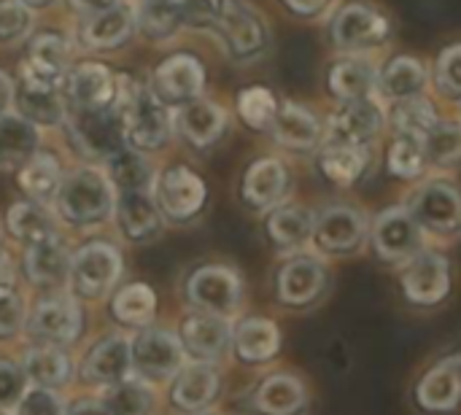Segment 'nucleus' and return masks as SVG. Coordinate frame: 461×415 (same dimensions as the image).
I'll list each match as a JSON object with an SVG mask.
<instances>
[{
    "mask_svg": "<svg viewBox=\"0 0 461 415\" xmlns=\"http://www.w3.org/2000/svg\"><path fill=\"white\" fill-rule=\"evenodd\" d=\"M394 294L400 308L413 316H438L446 311L456 297V262L451 251L443 248H424L397 273H392Z\"/></svg>",
    "mask_w": 461,
    "mask_h": 415,
    "instance_id": "nucleus-1",
    "label": "nucleus"
},
{
    "mask_svg": "<svg viewBox=\"0 0 461 415\" xmlns=\"http://www.w3.org/2000/svg\"><path fill=\"white\" fill-rule=\"evenodd\" d=\"M432 248L461 246V184L454 176L429 173L400 197Z\"/></svg>",
    "mask_w": 461,
    "mask_h": 415,
    "instance_id": "nucleus-2",
    "label": "nucleus"
},
{
    "mask_svg": "<svg viewBox=\"0 0 461 415\" xmlns=\"http://www.w3.org/2000/svg\"><path fill=\"white\" fill-rule=\"evenodd\" d=\"M405 405L413 415H461V340L421 359L408 378Z\"/></svg>",
    "mask_w": 461,
    "mask_h": 415,
    "instance_id": "nucleus-3",
    "label": "nucleus"
},
{
    "mask_svg": "<svg viewBox=\"0 0 461 415\" xmlns=\"http://www.w3.org/2000/svg\"><path fill=\"white\" fill-rule=\"evenodd\" d=\"M370 219H373V211H367L362 203L348 200V197L319 205L316 219H313L311 251L324 257L332 265L367 257Z\"/></svg>",
    "mask_w": 461,
    "mask_h": 415,
    "instance_id": "nucleus-4",
    "label": "nucleus"
},
{
    "mask_svg": "<svg viewBox=\"0 0 461 415\" xmlns=\"http://www.w3.org/2000/svg\"><path fill=\"white\" fill-rule=\"evenodd\" d=\"M335 292V267L313 251L281 257L273 273V297L289 313H313Z\"/></svg>",
    "mask_w": 461,
    "mask_h": 415,
    "instance_id": "nucleus-5",
    "label": "nucleus"
},
{
    "mask_svg": "<svg viewBox=\"0 0 461 415\" xmlns=\"http://www.w3.org/2000/svg\"><path fill=\"white\" fill-rule=\"evenodd\" d=\"M113 108L122 122L124 143L138 151H154L167 143L170 138V116L165 103L135 78L122 76L116 81Z\"/></svg>",
    "mask_w": 461,
    "mask_h": 415,
    "instance_id": "nucleus-6",
    "label": "nucleus"
},
{
    "mask_svg": "<svg viewBox=\"0 0 461 415\" xmlns=\"http://www.w3.org/2000/svg\"><path fill=\"white\" fill-rule=\"evenodd\" d=\"M424 248H429V240L400 200L373 211L367 257L381 270L392 275L402 265H408L413 257H419Z\"/></svg>",
    "mask_w": 461,
    "mask_h": 415,
    "instance_id": "nucleus-7",
    "label": "nucleus"
},
{
    "mask_svg": "<svg viewBox=\"0 0 461 415\" xmlns=\"http://www.w3.org/2000/svg\"><path fill=\"white\" fill-rule=\"evenodd\" d=\"M113 184L97 167H78L62 178L57 208L70 224H97L113 211Z\"/></svg>",
    "mask_w": 461,
    "mask_h": 415,
    "instance_id": "nucleus-8",
    "label": "nucleus"
},
{
    "mask_svg": "<svg viewBox=\"0 0 461 415\" xmlns=\"http://www.w3.org/2000/svg\"><path fill=\"white\" fill-rule=\"evenodd\" d=\"M324 127H327L324 143L375 149V143L389 132L386 130V105L378 97L335 105V111H330L324 116Z\"/></svg>",
    "mask_w": 461,
    "mask_h": 415,
    "instance_id": "nucleus-9",
    "label": "nucleus"
},
{
    "mask_svg": "<svg viewBox=\"0 0 461 415\" xmlns=\"http://www.w3.org/2000/svg\"><path fill=\"white\" fill-rule=\"evenodd\" d=\"M392 24L389 19L370 3L354 0L343 5L330 27L335 49L346 51L348 57H362L365 51H373L389 41Z\"/></svg>",
    "mask_w": 461,
    "mask_h": 415,
    "instance_id": "nucleus-10",
    "label": "nucleus"
},
{
    "mask_svg": "<svg viewBox=\"0 0 461 415\" xmlns=\"http://www.w3.org/2000/svg\"><path fill=\"white\" fill-rule=\"evenodd\" d=\"M249 405L254 415H311L313 392L303 373L270 370L254 383Z\"/></svg>",
    "mask_w": 461,
    "mask_h": 415,
    "instance_id": "nucleus-11",
    "label": "nucleus"
},
{
    "mask_svg": "<svg viewBox=\"0 0 461 415\" xmlns=\"http://www.w3.org/2000/svg\"><path fill=\"white\" fill-rule=\"evenodd\" d=\"M186 294L200 313L230 319L243 305V278L227 265H208L192 273Z\"/></svg>",
    "mask_w": 461,
    "mask_h": 415,
    "instance_id": "nucleus-12",
    "label": "nucleus"
},
{
    "mask_svg": "<svg viewBox=\"0 0 461 415\" xmlns=\"http://www.w3.org/2000/svg\"><path fill=\"white\" fill-rule=\"evenodd\" d=\"M216 30L221 32V41L235 59L259 57L270 38L262 14L246 0H219Z\"/></svg>",
    "mask_w": 461,
    "mask_h": 415,
    "instance_id": "nucleus-13",
    "label": "nucleus"
},
{
    "mask_svg": "<svg viewBox=\"0 0 461 415\" xmlns=\"http://www.w3.org/2000/svg\"><path fill=\"white\" fill-rule=\"evenodd\" d=\"M243 203L257 213H270L273 208L292 200V173L278 157L254 159L240 181Z\"/></svg>",
    "mask_w": 461,
    "mask_h": 415,
    "instance_id": "nucleus-14",
    "label": "nucleus"
},
{
    "mask_svg": "<svg viewBox=\"0 0 461 415\" xmlns=\"http://www.w3.org/2000/svg\"><path fill=\"white\" fill-rule=\"evenodd\" d=\"M273 135V140L292 151V154H313L324 146V116H319L313 108L294 103V100H284L278 103L276 119L267 130Z\"/></svg>",
    "mask_w": 461,
    "mask_h": 415,
    "instance_id": "nucleus-15",
    "label": "nucleus"
},
{
    "mask_svg": "<svg viewBox=\"0 0 461 415\" xmlns=\"http://www.w3.org/2000/svg\"><path fill=\"white\" fill-rule=\"evenodd\" d=\"M313 219L316 208L303 205V203H284L265 213V235L267 243L278 257H292L311 251L313 243Z\"/></svg>",
    "mask_w": 461,
    "mask_h": 415,
    "instance_id": "nucleus-16",
    "label": "nucleus"
},
{
    "mask_svg": "<svg viewBox=\"0 0 461 415\" xmlns=\"http://www.w3.org/2000/svg\"><path fill=\"white\" fill-rule=\"evenodd\" d=\"M375 165V149L367 146H338L324 143L316 151V170L319 176L340 192H351L367 181Z\"/></svg>",
    "mask_w": 461,
    "mask_h": 415,
    "instance_id": "nucleus-17",
    "label": "nucleus"
},
{
    "mask_svg": "<svg viewBox=\"0 0 461 415\" xmlns=\"http://www.w3.org/2000/svg\"><path fill=\"white\" fill-rule=\"evenodd\" d=\"M122 275V257L108 243L84 246L70 262V281L81 297L105 294Z\"/></svg>",
    "mask_w": 461,
    "mask_h": 415,
    "instance_id": "nucleus-18",
    "label": "nucleus"
},
{
    "mask_svg": "<svg viewBox=\"0 0 461 415\" xmlns=\"http://www.w3.org/2000/svg\"><path fill=\"white\" fill-rule=\"evenodd\" d=\"M70 132H73V140L78 143V149L89 157L108 159L124 149L122 146L124 132H122V122H119V113L113 105L97 108V111H76L73 108Z\"/></svg>",
    "mask_w": 461,
    "mask_h": 415,
    "instance_id": "nucleus-19",
    "label": "nucleus"
},
{
    "mask_svg": "<svg viewBox=\"0 0 461 415\" xmlns=\"http://www.w3.org/2000/svg\"><path fill=\"white\" fill-rule=\"evenodd\" d=\"M429 86H432L429 68L411 54H397L384 68H378V100L384 105L427 97Z\"/></svg>",
    "mask_w": 461,
    "mask_h": 415,
    "instance_id": "nucleus-20",
    "label": "nucleus"
},
{
    "mask_svg": "<svg viewBox=\"0 0 461 415\" xmlns=\"http://www.w3.org/2000/svg\"><path fill=\"white\" fill-rule=\"evenodd\" d=\"M205 86V70L197 57L192 54H173L159 62L154 70V86L151 92L162 103H192L200 97Z\"/></svg>",
    "mask_w": 461,
    "mask_h": 415,
    "instance_id": "nucleus-21",
    "label": "nucleus"
},
{
    "mask_svg": "<svg viewBox=\"0 0 461 415\" xmlns=\"http://www.w3.org/2000/svg\"><path fill=\"white\" fill-rule=\"evenodd\" d=\"M284 346L281 327L267 316H246L232 327V351L243 365L262 367L278 359Z\"/></svg>",
    "mask_w": 461,
    "mask_h": 415,
    "instance_id": "nucleus-22",
    "label": "nucleus"
},
{
    "mask_svg": "<svg viewBox=\"0 0 461 415\" xmlns=\"http://www.w3.org/2000/svg\"><path fill=\"white\" fill-rule=\"evenodd\" d=\"M327 92L335 105L378 97V68L365 57H343L327 70Z\"/></svg>",
    "mask_w": 461,
    "mask_h": 415,
    "instance_id": "nucleus-23",
    "label": "nucleus"
},
{
    "mask_svg": "<svg viewBox=\"0 0 461 415\" xmlns=\"http://www.w3.org/2000/svg\"><path fill=\"white\" fill-rule=\"evenodd\" d=\"M157 197H159L162 211L170 219L186 221L205 205L208 189H205L203 178L197 173H192L189 167H167L159 178Z\"/></svg>",
    "mask_w": 461,
    "mask_h": 415,
    "instance_id": "nucleus-24",
    "label": "nucleus"
},
{
    "mask_svg": "<svg viewBox=\"0 0 461 415\" xmlns=\"http://www.w3.org/2000/svg\"><path fill=\"white\" fill-rule=\"evenodd\" d=\"M65 92L76 111L108 108L116 97V78L103 62H84L65 76Z\"/></svg>",
    "mask_w": 461,
    "mask_h": 415,
    "instance_id": "nucleus-25",
    "label": "nucleus"
},
{
    "mask_svg": "<svg viewBox=\"0 0 461 415\" xmlns=\"http://www.w3.org/2000/svg\"><path fill=\"white\" fill-rule=\"evenodd\" d=\"M184 351L203 365L221 359L232 348V324L211 313H194L184 321L181 329Z\"/></svg>",
    "mask_w": 461,
    "mask_h": 415,
    "instance_id": "nucleus-26",
    "label": "nucleus"
},
{
    "mask_svg": "<svg viewBox=\"0 0 461 415\" xmlns=\"http://www.w3.org/2000/svg\"><path fill=\"white\" fill-rule=\"evenodd\" d=\"M181 343L165 329H146L132 343V365L146 378H170L181 370Z\"/></svg>",
    "mask_w": 461,
    "mask_h": 415,
    "instance_id": "nucleus-27",
    "label": "nucleus"
},
{
    "mask_svg": "<svg viewBox=\"0 0 461 415\" xmlns=\"http://www.w3.org/2000/svg\"><path fill=\"white\" fill-rule=\"evenodd\" d=\"M30 332L32 338L43 340L46 346H68L81 332V313L70 300H46L41 302L30 316Z\"/></svg>",
    "mask_w": 461,
    "mask_h": 415,
    "instance_id": "nucleus-28",
    "label": "nucleus"
},
{
    "mask_svg": "<svg viewBox=\"0 0 461 415\" xmlns=\"http://www.w3.org/2000/svg\"><path fill=\"white\" fill-rule=\"evenodd\" d=\"M130 370H132V346L119 335L100 340L84 362V378L103 386H116L127 381Z\"/></svg>",
    "mask_w": 461,
    "mask_h": 415,
    "instance_id": "nucleus-29",
    "label": "nucleus"
},
{
    "mask_svg": "<svg viewBox=\"0 0 461 415\" xmlns=\"http://www.w3.org/2000/svg\"><path fill=\"white\" fill-rule=\"evenodd\" d=\"M429 173L451 176L461 167V116H440V122L421 138Z\"/></svg>",
    "mask_w": 461,
    "mask_h": 415,
    "instance_id": "nucleus-30",
    "label": "nucleus"
},
{
    "mask_svg": "<svg viewBox=\"0 0 461 415\" xmlns=\"http://www.w3.org/2000/svg\"><path fill=\"white\" fill-rule=\"evenodd\" d=\"M24 270L30 275V281L35 286H62L70 278V257L68 248L62 246V240L46 238L41 243H32L27 257H24Z\"/></svg>",
    "mask_w": 461,
    "mask_h": 415,
    "instance_id": "nucleus-31",
    "label": "nucleus"
},
{
    "mask_svg": "<svg viewBox=\"0 0 461 415\" xmlns=\"http://www.w3.org/2000/svg\"><path fill=\"white\" fill-rule=\"evenodd\" d=\"M178 127L184 132V138L197 146V149H208L213 146L224 130H227V113L219 103L211 100H192L181 108L178 113Z\"/></svg>",
    "mask_w": 461,
    "mask_h": 415,
    "instance_id": "nucleus-32",
    "label": "nucleus"
},
{
    "mask_svg": "<svg viewBox=\"0 0 461 415\" xmlns=\"http://www.w3.org/2000/svg\"><path fill=\"white\" fill-rule=\"evenodd\" d=\"M221 392V378L219 373L211 367V365H203V362H194L189 365L178 378H176V386H173V402L181 408V410H189V413H197V410H205Z\"/></svg>",
    "mask_w": 461,
    "mask_h": 415,
    "instance_id": "nucleus-33",
    "label": "nucleus"
},
{
    "mask_svg": "<svg viewBox=\"0 0 461 415\" xmlns=\"http://www.w3.org/2000/svg\"><path fill=\"white\" fill-rule=\"evenodd\" d=\"M135 27V11L127 5H116L105 14L86 16L78 35L86 49H116L122 46Z\"/></svg>",
    "mask_w": 461,
    "mask_h": 415,
    "instance_id": "nucleus-34",
    "label": "nucleus"
},
{
    "mask_svg": "<svg viewBox=\"0 0 461 415\" xmlns=\"http://www.w3.org/2000/svg\"><path fill=\"white\" fill-rule=\"evenodd\" d=\"M440 108L438 103L427 97H413V100H400L386 105V130L389 135H408V138H424L438 122H440Z\"/></svg>",
    "mask_w": 461,
    "mask_h": 415,
    "instance_id": "nucleus-35",
    "label": "nucleus"
},
{
    "mask_svg": "<svg viewBox=\"0 0 461 415\" xmlns=\"http://www.w3.org/2000/svg\"><path fill=\"white\" fill-rule=\"evenodd\" d=\"M384 167L394 181H402L408 186L429 176L421 140L408 138V135H389V143L384 149Z\"/></svg>",
    "mask_w": 461,
    "mask_h": 415,
    "instance_id": "nucleus-36",
    "label": "nucleus"
},
{
    "mask_svg": "<svg viewBox=\"0 0 461 415\" xmlns=\"http://www.w3.org/2000/svg\"><path fill=\"white\" fill-rule=\"evenodd\" d=\"M116 216L130 240H146L159 230L157 205L149 192H122L116 200Z\"/></svg>",
    "mask_w": 461,
    "mask_h": 415,
    "instance_id": "nucleus-37",
    "label": "nucleus"
},
{
    "mask_svg": "<svg viewBox=\"0 0 461 415\" xmlns=\"http://www.w3.org/2000/svg\"><path fill=\"white\" fill-rule=\"evenodd\" d=\"M38 130L19 113H0V165H19L35 157Z\"/></svg>",
    "mask_w": 461,
    "mask_h": 415,
    "instance_id": "nucleus-38",
    "label": "nucleus"
},
{
    "mask_svg": "<svg viewBox=\"0 0 461 415\" xmlns=\"http://www.w3.org/2000/svg\"><path fill=\"white\" fill-rule=\"evenodd\" d=\"M59 184H62V170H59V162L51 154H35L19 170V186L35 203H46V200L57 197Z\"/></svg>",
    "mask_w": 461,
    "mask_h": 415,
    "instance_id": "nucleus-39",
    "label": "nucleus"
},
{
    "mask_svg": "<svg viewBox=\"0 0 461 415\" xmlns=\"http://www.w3.org/2000/svg\"><path fill=\"white\" fill-rule=\"evenodd\" d=\"M19 116L30 124H59L65 119V100L62 89H43V86H19Z\"/></svg>",
    "mask_w": 461,
    "mask_h": 415,
    "instance_id": "nucleus-40",
    "label": "nucleus"
},
{
    "mask_svg": "<svg viewBox=\"0 0 461 415\" xmlns=\"http://www.w3.org/2000/svg\"><path fill=\"white\" fill-rule=\"evenodd\" d=\"M35 386L41 389H54V386H62L70 381V359L59 351V348H51V346H43V348H32L27 356H24V370H22Z\"/></svg>",
    "mask_w": 461,
    "mask_h": 415,
    "instance_id": "nucleus-41",
    "label": "nucleus"
},
{
    "mask_svg": "<svg viewBox=\"0 0 461 415\" xmlns=\"http://www.w3.org/2000/svg\"><path fill=\"white\" fill-rule=\"evenodd\" d=\"M108 178L122 192H149L154 173H151V165L143 159L140 151L122 149L113 157H108Z\"/></svg>",
    "mask_w": 461,
    "mask_h": 415,
    "instance_id": "nucleus-42",
    "label": "nucleus"
},
{
    "mask_svg": "<svg viewBox=\"0 0 461 415\" xmlns=\"http://www.w3.org/2000/svg\"><path fill=\"white\" fill-rule=\"evenodd\" d=\"M8 230L14 238L32 243H41L46 238H54V219L41 203H16L8 211Z\"/></svg>",
    "mask_w": 461,
    "mask_h": 415,
    "instance_id": "nucleus-43",
    "label": "nucleus"
},
{
    "mask_svg": "<svg viewBox=\"0 0 461 415\" xmlns=\"http://www.w3.org/2000/svg\"><path fill=\"white\" fill-rule=\"evenodd\" d=\"M135 24L146 38L165 41L184 24V0L181 3H140L135 8Z\"/></svg>",
    "mask_w": 461,
    "mask_h": 415,
    "instance_id": "nucleus-44",
    "label": "nucleus"
},
{
    "mask_svg": "<svg viewBox=\"0 0 461 415\" xmlns=\"http://www.w3.org/2000/svg\"><path fill=\"white\" fill-rule=\"evenodd\" d=\"M154 311H157V297L146 284H130L113 297V316L122 324L143 327L151 321Z\"/></svg>",
    "mask_w": 461,
    "mask_h": 415,
    "instance_id": "nucleus-45",
    "label": "nucleus"
},
{
    "mask_svg": "<svg viewBox=\"0 0 461 415\" xmlns=\"http://www.w3.org/2000/svg\"><path fill=\"white\" fill-rule=\"evenodd\" d=\"M278 111V100L265 86H249L238 95V113L240 119L259 132H267Z\"/></svg>",
    "mask_w": 461,
    "mask_h": 415,
    "instance_id": "nucleus-46",
    "label": "nucleus"
},
{
    "mask_svg": "<svg viewBox=\"0 0 461 415\" xmlns=\"http://www.w3.org/2000/svg\"><path fill=\"white\" fill-rule=\"evenodd\" d=\"M432 86L446 103H454L461 108V43H451L438 54L432 70Z\"/></svg>",
    "mask_w": 461,
    "mask_h": 415,
    "instance_id": "nucleus-47",
    "label": "nucleus"
},
{
    "mask_svg": "<svg viewBox=\"0 0 461 415\" xmlns=\"http://www.w3.org/2000/svg\"><path fill=\"white\" fill-rule=\"evenodd\" d=\"M103 405L113 415H149L154 408V397L143 383L122 381L116 386H111Z\"/></svg>",
    "mask_w": 461,
    "mask_h": 415,
    "instance_id": "nucleus-48",
    "label": "nucleus"
},
{
    "mask_svg": "<svg viewBox=\"0 0 461 415\" xmlns=\"http://www.w3.org/2000/svg\"><path fill=\"white\" fill-rule=\"evenodd\" d=\"M32 27V14L22 0H0V43L22 41Z\"/></svg>",
    "mask_w": 461,
    "mask_h": 415,
    "instance_id": "nucleus-49",
    "label": "nucleus"
},
{
    "mask_svg": "<svg viewBox=\"0 0 461 415\" xmlns=\"http://www.w3.org/2000/svg\"><path fill=\"white\" fill-rule=\"evenodd\" d=\"M24 324V302L22 297L3 281L0 284V338H11Z\"/></svg>",
    "mask_w": 461,
    "mask_h": 415,
    "instance_id": "nucleus-50",
    "label": "nucleus"
},
{
    "mask_svg": "<svg viewBox=\"0 0 461 415\" xmlns=\"http://www.w3.org/2000/svg\"><path fill=\"white\" fill-rule=\"evenodd\" d=\"M24 392H27V375L11 362H0V408L5 410L19 405Z\"/></svg>",
    "mask_w": 461,
    "mask_h": 415,
    "instance_id": "nucleus-51",
    "label": "nucleus"
},
{
    "mask_svg": "<svg viewBox=\"0 0 461 415\" xmlns=\"http://www.w3.org/2000/svg\"><path fill=\"white\" fill-rule=\"evenodd\" d=\"M19 415H65V408L51 389L35 386L19 400Z\"/></svg>",
    "mask_w": 461,
    "mask_h": 415,
    "instance_id": "nucleus-52",
    "label": "nucleus"
},
{
    "mask_svg": "<svg viewBox=\"0 0 461 415\" xmlns=\"http://www.w3.org/2000/svg\"><path fill=\"white\" fill-rule=\"evenodd\" d=\"M219 0H184V24L216 27Z\"/></svg>",
    "mask_w": 461,
    "mask_h": 415,
    "instance_id": "nucleus-53",
    "label": "nucleus"
},
{
    "mask_svg": "<svg viewBox=\"0 0 461 415\" xmlns=\"http://www.w3.org/2000/svg\"><path fill=\"white\" fill-rule=\"evenodd\" d=\"M70 5L78 14H84V19H86V16H97V14H105V11L122 5V0H70Z\"/></svg>",
    "mask_w": 461,
    "mask_h": 415,
    "instance_id": "nucleus-54",
    "label": "nucleus"
},
{
    "mask_svg": "<svg viewBox=\"0 0 461 415\" xmlns=\"http://www.w3.org/2000/svg\"><path fill=\"white\" fill-rule=\"evenodd\" d=\"M284 5L297 16H319L330 5V0H284Z\"/></svg>",
    "mask_w": 461,
    "mask_h": 415,
    "instance_id": "nucleus-55",
    "label": "nucleus"
},
{
    "mask_svg": "<svg viewBox=\"0 0 461 415\" xmlns=\"http://www.w3.org/2000/svg\"><path fill=\"white\" fill-rule=\"evenodd\" d=\"M70 415H113L103 402H95V400H78L73 408H70Z\"/></svg>",
    "mask_w": 461,
    "mask_h": 415,
    "instance_id": "nucleus-56",
    "label": "nucleus"
},
{
    "mask_svg": "<svg viewBox=\"0 0 461 415\" xmlns=\"http://www.w3.org/2000/svg\"><path fill=\"white\" fill-rule=\"evenodd\" d=\"M11 100H14V84H11V78L0 70V113H5V108L11 105Z\"/></svg>",
    "mask_w": 461,
    "mask_h": 415,
    "instance_id": "nucleus-57",
    "label": "nucleus"
},
{
    "mask_svg": "<svg viewBox=\"0 0 461 415\" xmlns=\"http://www.w3.org/2000/svg\"><path fill=\"white\" fill-rule=\"evenodd\" d=\"M22 3H24L27 8H30V5H32V8H46V5H51L54 0H22Z\"/></svg>",
    "mask_w": 461,
    "mask_h": 415,
    "instance_id": "nucleus-58",
    "label": "nucleus"
},
{
    "mask_svg": "<svg viewBox=\"0 0 461 415\" xmlns=\"http://www.w3.org/2000/svg\"><path fill=\"white\" fill-rule=\"evenodd\" d=\"M140 3H181V0H140Z\"/></svg>",
    "mask_w": 461,
    "mask_h": 415,
    "instance_id": "nucleus-59",
    "label": "nucleus"
},
{
    "mask_svg": "<svg viewBox=\"0 0 461 415\" xmlns=\"http://www.w3.org/2000/svg\"><path fill=\"white\" fill-rule=\"evenodd\" d=\"M459 116H461V113H459Z\"/></svg>",
    "mask_w": 461,
    "mask_h": 415,
    "instance_id": "nucleus-60",
    "label": "nucleus"
}]
</instances>
